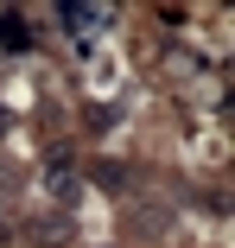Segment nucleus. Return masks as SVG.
<instances>
[{
  "label": "nucleus",
  "instance_id": "nucleus-1",
  "mask_svg": "<svg viewBox=\"0 0 235 248\" xmlns=\"http://www.w3.org/2000/svg\"><path fill=\"white\" fill-rule=\"evenodd\" d=\"M0 38H7L13 51H19V45H26V19H13V13H0Z\"/></svg>",
  "mask_w": 235,
  "mask_h": 248
}]
</instances>
